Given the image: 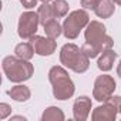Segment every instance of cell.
I'll return each instance as SVG.
<instances>
[{
	"label": "cell",
	"mask_w": 121,
	"mask_h": 121,
	"mask_svg": "<svg viewBox=\"0 0 121 121\" xmlns=\"http://www.w3.org/2000/svg\"><path fill=\"white\" fill-rule=\"evenodd\" d=\"M2 67H3V71L7 80L16 84L30 80L31 76L34 74V67L30 63V60H24L17 56L4 57L2 61Z\"/></svg>",
	"instance_id": "2"
},
{
	"label": "cell",
	"mask_w": 121,
	"mask_h": 121,
	"mask_svg": "<svg viewBox=\"0 0 121 121\" xmlns=\"http://www.w3.org/2000/svg\"><path fill=\"white\" fill-rule=\"evenodd\" d=\"M117 58V53L112 50V48H108L105 51H103L98 57V61H97V67L101 70V71H110L112 69V64Z\"/></svg>",
	"instance_id": "11"
},
{
	"label": "cell",
	"mask_w": 121,
	"mask_h": 121,
	"mask_svg": "<svg viewBox=\"0 0 121 121\" xmlns=\"http://www.w3.org/2000/svg\"><path fill=\"white\" fill-rule=\"evenodd\" d=\"M118 114V107L112 104L111 101L103 103V105H98L93 110L91 120L93 121H114Z\"/></svg>",
	"instance_id": "9"
},
{
	"label": "cell",
	"mask_w": 121,
	"mask_h": 121,
	"mask_svg": "<svg viewBox=\"0 0 121 121\" xmlns=\"http://www.w3.org/2000/svg\"><path fill=\"white\" fill-rule=\"evenodd\" d=\"M115 10V3L112 0H100L94 13L98 19H110L114 14Z\"/></svg>",
	"instance_id": "13"
},
{
	"label": "cell",
	"mask_w": 121,
	"mask_h": 121,
	"mask_svg": "<svg viewBox=\"0 0 121 121\" xmlns=\"http://www.w3.org/2000/svg\"><path fill=\"white\" fill-rule=\"evenodd\" d=\"M112 2H114V3H115V4H118V6H120V7H121V0H112Z\"/></svg>",
	"instance_id": "25"
},
{
	"label": "cell",
	"mask_w": 121,
	"mask_h": 121,
	"mask_svg": "<svg viewBox=\"0 0 121 121\" xmlns=\"http://www.w3.org/2000/svg\"><path fill=\"white\" fill-rule=\"evenodd\" d=\"M91 98L87 95H81L78 98H76L74 104H73V117L77 121H86L90 115L91 111Z\"/></svg>",
	"instance_id": "10"
},
{
	"label": "cell",
	"mask_w": 121,
	"mask_h": 121,
	"mask_svg": "<svg viewBox=\"0 0 121 121\" xmlns=\"http://www.w3.org/2000/svg\"><path fill=\"white\" fill-rule=\"evenodd\" d=\"M44 31H46V36L47 37H51V39H57L60 34L63 33V26L60 24L56 19L48 22L46 26H44Z\"/></svg>",
	"instance_id": "17"
},
{
	"label": "cell",
	"mask_w": 121,
	"mask_h": 121,
	"mask_svg": "<svg viewBox=\"0 0 121 121\" xmlns=\"http://www.w3.org/2000/svg\"><path fill=\"white\" fill-rule=\"evenodd\" d=\"M40 2H41V3H50L51 0H40Z\"/></svg>",
	"instance_id": "26"
},
{
	"label": "cell",
	"mask_w": 121,
	"mask_h": 121,
	"mask_svg": "<svg viewBox=\"0 0 121 121\" xmlns=\"http://www.w3.org/2000/svg\"><path fill=\"white\" fill-rule=\"evenodd\" d=\"M88 23H90V16H88L87 10H84V9L73 10L64 19V23H63V34H64V37L69 39V40L77 39L80 31L83 29H86Z\"/></svg>",
	"instance_id": "5"
},
{
	"label": "cell",
	"mask_w": 121,
	"mask_h": 121,
	"mask_svg": "<svg viewBox=\"0 0 121 121\" xmlns=\"http://www.w3.org/2000/svg\"><path fill=\"white\" fill-rule=\"evenodd\" d=\"M37 14H39V20H40V24L44 27L48 22L54 20L56 19V14H54V9H53V4L51 3H41L37 9Z\"/></svg>",
	"instance_id": "14"
},
{
	"label": "cell",
	"mask_w": 121,
	"mask_h": 121,
	"mask_svg": "<svg viewBox=\"0 0 121 121\" xmlns=\"http://www.w3.org/2000/svg\"><path fill=\"white\" fill-rule=\"evenodd\" d=\"M7 94L12 97V100L17 101V103H26V101L31 97L30 88H29L27 86H24V84H20V83H19L17 86L12 87V88L7 91Z\"/></svg>",
	"instance_id": "12"
},
{
	"label": "cell",
	"mask_w": 121,
	"mask_h": 121,
	"mask_svg": "<svg viewBox=\"0 0 121 121\" xmlns=\"http://www.w3.org/2000/svg\"><path fill=\"white\" fill-rule=\"evenodd\" d=\"M12 114V107L6 103L0 104V120H6L9 115Z\"/></svg>",
	"instance_id": "20"
},
{
	"label": "cell",
	"mask_w": 121,
	"mask_h": 121,
	"mask_svg": "<svg viewBox=\"0 0 121 121\" xmlns=\"http://www.w3.org/2000/svg\"><path fill=\"white\" fill-rule=\"evenodd\" d=\"M117 76L121 78V60H120V63H118V66H117Z\"/></svg>",
	"instance_id": "24"
},
{
	"label": "cell",
	"mask_w": 121,
	"mask_h": 121,
	"mask_svg": "<svg viewBox=\"0 0 121 121\" xmlns=\"http://www.w3.org/2000/svg\"><path fill=\"white\" fill-rule=\"evenodd\" d=\"M117 88V83L115 80L108 76V74H101L95 78L94 81V88H93V97L98 101V103H105L108 101L114 91Z\"/></svg>",
	"instance_id": "6"
},
{
	"label": "cell",
	"mask_w": 121,
	"mask_h": 121,
	"mask_svg": "<svg viewBox=\"0 0 121 121\" xmlns=\"http://www.w3.org/2000/svg\"><path fill=\"white\" fill-rule=\"evenodd\" d=\"M48 80H50V84L53 87L54 98L64 101V100H69L74 95L76 86L64 67L53 66L48 71Z\"/></svg>",
	"instance_id": "1"
},
{
	"label": "cell",
	"mask_w": 121,
	"mask_h": 121,
	"mask_svg": "<svg viewBox=\"0 0 121 121\" xmlns=\"http://www.w3.org/2000/svg\"><path fill=\"white\" fill-rule=\"evenodd\" d=\"M30 43L33 44L34 51L39 56H51L56 51V48H57L56 39H51V37H47V36L43 37V36L34 34L30 39Z\"/></svg>",
	"instance_id": "8"
},
{
	"label": "cell",
	"mask_w": 121,
	"mask_h": 121,
	"mask_svg": "<svg viewBox=\"0 0 121 121\" xmlns=\"http://www.w3.org/2000/svg\"><path fill=\"white\" fill-rule=\"evenodd\" d=\"M118 112L121 114V103H120V105H118Z\"/></svg>",
	"instance_id": "27"
},
{
	"label": "cell",
	"mask_w": 121,
	"mask_h": 121,
	"mask_svg": "<svg viewBox=\"0 0 121 121\" xmlns=\"http://www.w3.org/2000/svg\"><path fill=\"white\" fill-rule=\"evenodd\" d=\"M84 39H86L87 43L97 44L101 51L112 48V44H114L112 37H110L107 34L105 26L98 20H93L87 24V27L84 30Z\"/></svg>",
	"instance_id": "4"
},
{
	"label": "cell",
	"mask_w": 121,
	"mask_h": 121,
	"mask_svg": "<svg viewBox=\"0 0 121 121\" xmlns=\"http://www.w3.org/2000/svg\"><path fill=\"white\" fill-rule=\"evenodd\" d=\"M60 63L69 70L81 74L86 73L90 67V58L86 56L83 48L73 43H67L60 50Z\"/></svg>",
	"instance_id": "3"
},
{
	"label": "cell",
	"mask_w": 121,
	"mask_h": 121,
	"mask_svg": "<svg viewBox=\"0 0 121 121\" xmlns=\"http://www.w3.org/2000/svg\"><path fill=\"white\" fill-rule=\"evenodd\" d=\"M66 115L64 112L61 111V108H58V107H47L41 115V121H64Z\"/></svg>",
	"instance_id": "15"
},
{
	"label": "cell",
	"mask_w": 121,
	"mask_h": 121,
	"mask_svg": "<svg viewBox=\"0 0 121 121\" xmlns=\"http://www.w3.org/2000/svg\"><path fill=\"white\" fill-rule=\"evenodd\" d=\"M16 120L26 121V117H23V115H12V117H10V121H16Z\"/></svg>",
	"instance_id": "23"
},
{
	"label": "cell",
	"mask_w": 121,
	"mask_h": 121,
	"mask_svg": "<svg viewBox=\"0 0 121 121\" xmlns=\"http://www.w3.org/2000/svg\"><path fill=\"white\" fill-rule=\"evenodd\" d=\"M51 4H53V9H54L56 19H61V17L67 16V13H69V3L66 2V0H54Z\"/></svg>",
	"instance_id": "18"
},
{
	"label": "cell",
	"mask_w": 121,
	"mask_h": 121,
	"mask_svg": "<svg viewBox=\"0 0 121 121\" xmlns=\"http://www.w3.org/2000/svg\"><path fill=\"white\" fill-rule=\"evenodd\" d=\"M100 0H81V7L84 10H95L97 4H98Z\"/></svg>",
	"instance_id": "21"
},
{
	"label": "cell",
	"mask_w": 121,
	"mask_h": 121,
	"mask_svg": "<svg viewBox=\"0 0 121 121\" xmlns=\"http://www.w3.org/2000/svg\"><path fill=\"white\" fill-rule=\"evenodd\" d=\"M40 20H39V14L37 12H24L20 14L19 23H17V34L20 39L23 40H30L39 29Z\"/></svg>",
	"instance_id": "7"
},
{
	"label": "cell",
	"mask_w": 121,
	"mask_h": 121,
	"mask_svg": "<svg viewBox=\"0 0 121 121\" xmlns=\"http://www.w3.org/2000/svg\"><path fill=\"white\" fill-rule=\"evenodd\" d=\"M37 2H39V0H20L22 6L26 7V9H33V7H36V6H37Z\"/></svg>",
	"instance_id": "22"
},
{
	"label": "cell",
	"mask_w": 121,
	"mask_h": 121,
	"mask_svg": "<svg viewBox=\"0 0 121 121\" xmlns=\"http://www.w3.org/2000/svg\"><path fill=\"white\" fill-rule=\"evenodd\" d=\"M34 53L36 51H34V47L31 43H19L14 47V54L20 58H24V60H31Z\"/></svg>",
	"instance_id": "16"
},
{
	"label": "cell",
	"mask_w": 121,
	"mask_h": 121,
	"mask_svg": "<svg viewBox=\"0 0 121 121\" xmlns=\"http://www.w3.org/2000/svg\"><path fill=\"white\" fill-rule=\"evenodd\" d=\"M83 51L86 53V56L88 57V58H95V57H98L103 51L100 50V47L97 46V44H93V43H84L83 44Z\"/></svg>",
	"instance_id": "19"
}]
</instances>
